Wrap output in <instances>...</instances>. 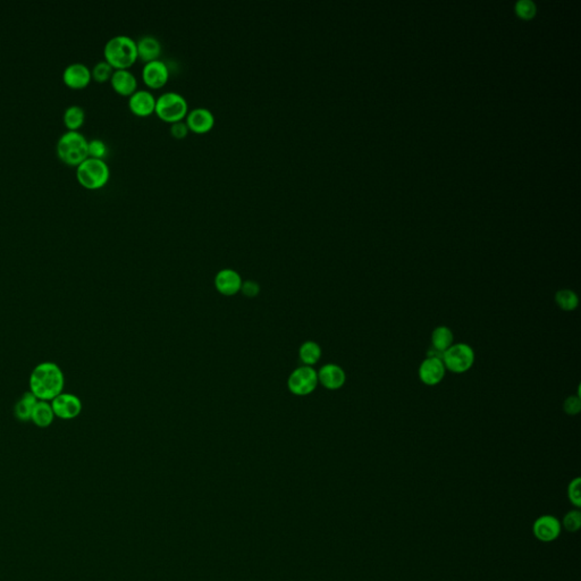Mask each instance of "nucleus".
<instances>
[{
  "mask_svg": "<svg viewBox=\"0 0 581 581\" xmlns=\"http://www.w3.org/2000/svg\"><path fill=\"white\" fill-rule=\"evenodd\" d=\"M65 374L57 363L43 361L30 374L29 391L39 401H52L64 392Z\"/></svg>",
  "mask_w": 581,
  "mask_h": 581,
  "instance_id": "nucleus-1",
  "label": "nucleus"
},
{
  "mask_svg": "<svg viewBox=\"0 0 581 581\" xmlns=\"http://www.w3.org/2000/svg\"><path fill=\"white\" fill-rule=\"evenodd\" d=\"M103 56L114 70H129L139 58L136 40L125 34L112 37L105 43Z\"/></svg>",
  "mask_w": 581,
  "mask_h": 581,
  "instance_id": "nucleus-2",
  "label": "nucleus"
},
{
  "mask_svg": "<svg viewBox=\"0 0 581 581\" xmlns=\"http://www.w3.org/2000/svg\"><path fill=\"white\" fill-rule=\"evenodd\" d=\"M89 140L80 131L64 132L58 139L56 145L57 156L63 163L70 166H77L85 158L89 157L88 152Z\"/></svg>",
  "mask_w": 581,
  "mask_h": 581,
  "instance_id": "nucleus-3",
  "label": "nucleus"
},
{
  "mask_svg": "<svg viewBox=\"0 0 581 581\" xmlns=\"http://www.w3.org/2000/svg\"><path fill=\"white\" fill-rule=\"evenodd\" d=\"M110 177V166L105 159L88 157L77 166V181L85 189L96 190L105 187Z\"/></svg>",
  "mask_w": 581,
  "mask_h": 581,
  "instance_id": "nucleus-4",
  "label": "nucleus"
},
{
  "mask_svg": "<svg viewBox=\"0 0 581 581\" xmlns=\"http://www.w3.org/2000/svg\"><path fill=\"white\" fill-rule=\"evenodd\" d=\"M154 113L164 122L175 123L183 121L189 113V103L176 91H167L156 98Z\"/></svg>",
  "mask_w": 581,
  "mask_h": 581,
  "instance_id": "nucleus-5",
  "label": "nucleus"
},
{
  "mask_svg": "<svg viewBox=\"0 0 581 581\" xmlns=\"http://www.w3.org/2000/svg\"><path fill=\"white\" fill-rule=\"evenodd\" d=\"M444 366L451 373L465 374L471 369L475 363V351L466 343L453 344L449 350L443 354Z\"/></svg>",
  "mask_w": 581,
  "mask_h": 581,
  "instance_id": "nucleus-6",
  "label": "nucleus"
},
{
  "mask_svg": "<svg viewBox=\"0 0 581 581\" xmlns=\"http://www.w3.org/2000/svg\"><path fill=\"white\" fill-rule=\"evenodd\" d=\"M318 383L317 371L312 367L303 366L289 375L287 387L292 394L305 396L315 391Z\"/></svg>",
  "mask_w": 581,
  "mask_h": 581,
  "instance_id": "nucleus-7",
  "label": "nucleus"
},
{
  "mask_svg": "<svg viewBox=\"0 0 581 581\" xmlns=\"http://www.w3.org/2000/svg\"><path fill=\"white\" fill-rule=\"evenodd\" d=\"M50 403L56 418L61 420H73L79 417L83 410L82 400L77 394L65 391L56 396Z\"/></svg>",
  "mask_w": 581,
  "mask_h": 581,
  "instance_id": "nucleus-8",
  "label": "nucleus"
},
{
  "mask_svg": "<svg viewBox=\"0 0 581 581\" xmlns=\"http://www.w3.org/2000/svg\"><path fill=\"white\" fill-rule=\"evenodd\" d=\"M562 531L561 521L552 514H543L533 524V533L542 543H552L559 538Z\"/></svg>",
  "mask_w": 581,
  "mask_h": 581,
  "instance_id": "nucleus-9",
  "label": "nucleus"
},
{
  "mask_svg": "<svg viewBox=\"0 0 581 581\" xmlns=\"http://www.w3.org/2000/svg\"><path fill=\"white\" fill-rule=\"evenodd\" d=\"M170 70L165 61L161 59L145 63L142 68V80L150 89H161L167 83Z\"/></svg>",
  "mask_w": 581,
  "mask_h": 581,
  "instance_id": "nucleus-10",
  "label": "nucleus"
},
{
  "mask_svg": "<svg viewBox=\"0 0 581 581\" xmlns=\"http://www.w3.org/2000/svg\"><path fill=\"white\" fill-rule=\"evenodd\" d=\"M92 80L91 70L84 63H71L63 71V82L71 89H84Z\"/></svg>",
  "mask_w": 581,
  "mask_h": 581,
  "instance_id": "nucleus-11",
  "label": "nucleus"
},
{
  "mask_svg": "<svg viewBox=\"0 0 581 581\" xmlns=\"http://www.w3.org/2000/svg\"><path fill=\"white\" fill-rule=\"evenodd\" d=\"M215 121L214 113L205 107H196V108L189 110V113L185 117V123H187L190 131L198 133V134H203V133L210 131L215 125Z\"/></svg>",
  "mask_w": 581,
  "mask_h": 581,
  "instance_id": "nucleus-12",
  "label": "nucleus"
},
{
  "mask_svg": "<svg viewBox=\"0 0 581 581\" xmlns=\"http://www.w3.org/2000/svg\"><path fill=\"white\" fill-rule=\"evenodd\" d=\"M445 366L443 360L440 358H429L425 359L419 367V378L425 385L436 386L445 377Z\"/></svg>",
  "mask_w": 581,
  "mask_h": 581,
  "instance_id": "nucleus-13",
  "label": "nucleus"
},
{
  "mask_svg": "<svg viewBox=\"0 0 581 581\" xmlns=\"http://www.w3.org/2000/svg\"><path fill=\"white\" fill-rule=\"evenodd\" d=\"M128 105L134 115L145 117L154 113L156 96L151 91L138 89L134 94L129 96Z\"/></svg>",
  "mask_w": 581,
  "mask_h": 581,
  "instance_id": "nucleus-14",
  "label": "nucleus"
},
{
  "mask_svg": "<svg viewBox=\"0 0 581 581\" xmlns=\"http://www.w3.org/2000/svg\"><path fill=\"white\" fill-rule=\"evenodd\" d=\"M317 374H318V382L324 386L325 389L329 391L342 389L347 382V375L343 368L334 363L325 365L324 367H321V369Z\"/></svg>",
  "mask_w": 581,
  "mask_h": 581,
  "instance_id": "nucleus-15",
  "label": "nucleus"
},
{
  "mask_svg": "<svg viewBox=\"0 0 581 581\" xmlns=\"http://www.w3.org/2000/svg\"><path fill=\"white\" fill-rule=\"evenodd\" d=\"M216 289L226 296H235L241 291L242 280L238 272L223 269L215 277Z\"/></svg>",
  "mask_w": 581,
  "mask_h": 581,
  "instance_id": "nucleus-16",
  "label": "nucleus"
},
{
  "mask_svg": "<svg viewBox=\"0 0 581 581\" xmlns=\"http://www.w3.org/2000/svg\"><path fill=\"white\" fill-rule=\"evenodd\" d=\"M110 82L121 96H130L138 90V79L130 70H115Z\"/></svg>",
  "mask_w": 581,
  "mask_h": 581,
  "instance_id": "nucleus-17",
  "label": "nucleus"
},
{
  "mask_svg": "<svg viewBox=\"0 0 581 581\" xmlns=\"http://www.w3.org/2000/svg\"><path fill=\"white\" fill-rule=\"evenodd\" d=\"M136 48H138V57L145 63L159 59V56L163 52L161 42L156 37L142 36L136 40Z\"/></svg>",
  "mask_w": 581,
  "mask_h": 581,
  "instance_id": "nucleus-18",
  "label": "nucleus"
},
{
  "mask_svg": "<svg viewBox=\"0 0 581 581\" xmlns=\"http://www.w3.org/2000/svg\"><path fill=\"white\" fill-rule=\"evenodd\" d=\"M55 412L52 410V403L48 401H38L30 421L37 427L48 428L55 422Z\"/></svg>",
  "mask_w": 581,
  "mask_h": 581,
  "instance_id": "nucleus-19",
  "label": "nucleus"
},
{
  "mask_svg": "<svg viewBox=\"0 0 581 581\" xmlns=\"http://www.w3.org/2000/svg\"><path fill=\"white\" fill-rule=\"evenodd\" d=\"M38 398L32 394V393L28 391L19 398V401L15 403L14 407V416L17 420L22 421V422H28L31 419L33 410L36 407Z\"/></svg>",
  "mask_w": 581,
  "mask_h": 581,
  "instance_id": "nucleus-20",
  "label": "nucleus"
},
{
  "mask_svg": "<svg viewBox=\"0 0 581 581\" xmlns=\"http://www.w3.org/2000/svg\"><path fill=\"white\" fill-rule=\"evenodd\" d=\"M454 344V335L450 328L447 326H438L435 328L431 334V347L444 354Z\"/></svg>",
  "mask_w": 581,
  "mask_h": 581,
  "instance_id": "nucleus-21",
  "label": "nucleus"
},
{
  "mask_svg": "<svg viewBox=\"0 0 581 581\" xmlns=\"http://www.w3.org/2000/svg\"><path fill=\"white\" fill-rule=\"evenodd\" d=\"M85 121V112L83 107L79 105H71L64 110L63 122L70 131H79Z\"/></svg>",
  "mask_w": 581,
  "mask_h": 581,
  "instance_id": "nucleus-22",
  "label": "nucleus"
},
{
  "mask_svg": "<svg viewBox=\"0 0 581 581\" xmlns=\"http://www.w3.org/2000/svg\"><path fill=\"white\" fill-rule=\"evenodd\" d=\"M299 356L305 366H314L320 360L321 347L314 340L305 342L300 347Z\"/></svg>",
  "mask_w": 581,
  "mask_h": 581,
  "instance_id": "nucleus-23",
  "label": "nucleus"
},
{
  "mask_svg": "<svg viewBox=\"0 0 581 581\" xmlns=\"http://www.w3.org/2000/svg\"><path fill=\"white\" fill-rule=\"evenodd\" d=\"M555 302L558 307L562 309L563 312H573L578 308L579 298L575 291L563 289L556 292Z\"/></svg>",
  "mask_w": 581,
  "mask_h": 581,
  "instance_id": "nucleus-24",
  "label": "nucleus"
},
{
  "mask_svg": "<svg viewBox=\"0 0 581 581\" xmlns=\"http://www.w3.org/2000/svg\"><path fill=\"white\" fill-rule=\"evenodd\" d=\"M114 71L115 70H114L113 66L103 59V61L96 63V65L91 70V75H92V79L94 81L99 82V83H103V82L110 80Z\"/></svg>",
  "mask_w": 581,
  "mask_h": 581,
  "instance_id": "nucleus-25",
  "label": "nucleus"
},
{
  "mask_svg": "<svg viewBox=\"0 0 581 581\" xmlns=\"http://www.w3.org/2000/svg\"><path fill=\"white\" fill-rule=\"evenodd\" d=\"M562 529L567 530L568 533H577L581 528V512L579 509H573L565 513L563 520L561 521Z\"/></svg>",
  "mask_w": 581,
  "mask_h": 581,
  "instance_id": "nucleus-26",
  "label": "nucleus"
},
{
  "mask_svg": "<svg viewBox=\"0 0 581 581\" xmlns=\"http://www.w3.org/2000/svg\"><path fill=\"white\" fill-rule=\"evenodd\" d=\"M88 152H89V157L98 158V159H105L108 148L103 140L101 139L94 138L89 140V145H88Z\"/></svg>",
  "mask_w": 581,
  "mask_h": 581,
  "instance_id": "nucleus-27",
  "label": "nucleus"
},
{
  "mask_svg": "<svg viewBox=\"0 0 581 581\" xmlns=\"http://www.w3.org/2000/svg\"><path fill=\"white\" fill-rule=\"evenodd\" d=\"M581 479L579 477L572 479L571 482H569L568 485V498L569 502L571 503L575 509H580L581 507Z\"/></svg>",
  "mask_w": 581,
  "mask_h": 581,
  "instance_id": "nucleus-28",
  "label": "nucleus"
},
{
  "mask_svg": "<svg viewBox=\"0 0 581 581\" xmlns=\"http://www.w3.org/2000/svg\"><path fill=\"white\" fill-rule=\"evenodd\" d=\"M563 410H564L565 414H569V416H575V414H578L581 410V400L580 396L579 395H575V396H569L567 400H565L564 403H563Z\"/></svg>",
  "mask_w": 581,
  "mask_h": 581,
  "instance_id": "nucleus-29",
  "label": "nucleus"
},
{
  "mask_svg": "<svg viewBox=\"0 0 581 581\" xmlns=\"http://www.w3.org/2000/svg\"><path fill=\"white\" fill-rule=\"evenodd\" d=\"M170 134L173 135L174 138L184 139L187 138L190 130L185 121H179V122L170 124Z\"/></svg>",
  "mask_w": 581,
  "mask_h": 581,
  "instance_id": "nucleus-30",
  "label": "nucleus"
},
{
  "mask_svg": "<svg viewBox=\"0 0 581 581\" xmlns=\"http://www.w3.org/2000/svg\"><path fill=\"white\" fill-rule=\"evenodd\" d=\"M517 10L522 17H530L535 12V5L530 0H521L517 3Z\"/></svg>",
  "mask_w": 581,
  "mask_h": 581,
  "instance_id": "nucleus-31",
  "label": "nucleus"
},
{
  "mask_svg": "<svg viewBox=\"0 0 581 581\" xmlns=\"http://www.w3.org/2000/svg\"><path fill=\"white\" fill-rule=\"evenodd\" d=\"M241 291L243 292L244 296H247V298H254V296H257L259 291H261V287L258 285L257 283L254 282H247L242 283V287Z\"/></svg>",
  "mask_w": 581,
  "mask_h": 581,
  "instance_id": "nucleus-32",
  "label": "nucleus"
}]
</instances>
